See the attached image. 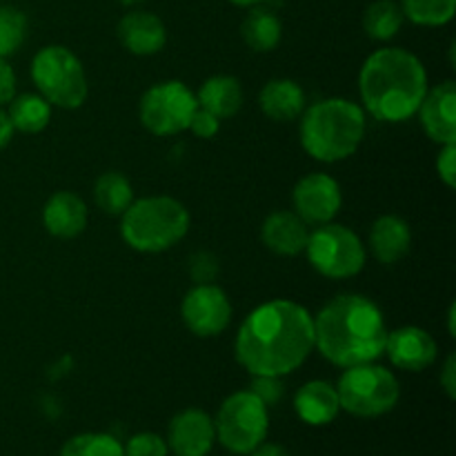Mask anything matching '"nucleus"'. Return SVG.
I'll return each mask as SVG.
<instances>
[{"label": "nucleus", "mask_w": 456, "mask_h": 456, "mask_svg": "<svg viewBox=\"0 0 456 456\" xmlns=\"http://www.w3.org/2000/svg\"><path fill=\"white\" fill-rule=\"evenodd\" d=\"M408 20L421 27H444L456 13V0H401Z\"/></svg>", "instance_id": "obj_27"}, {"label": "nucleus", "mask_w": 456, "mask_h": 456, "mask_svg": "<svg viewBox=\"0 0 456 456\" xmlns=\"http://www.w3.org/2000/svg\"><path fill=\"white\" fill-rule=\"evenodd\" d=\"M190 232V212L172 196H145L123 212L120 234L132 249L159 254L174 248Z\"/></svg>", "instance_id": "obj_5"}, {"label": "nucleus", "mask_w": 456, "mask_h": 456, "mask_svg": "<svg viewBox=\"0 0 456 456\" xmlns=\"http://www.w3.org/2000/svg\"><path fill=\"white\" fill-rule=\"evenodd\" d=\"M94 200L110 216H123L134 203V187L120 172H105L94 185Z\"/></svg>", "instance_id": "obj_25"}, {"label": "nucleus", "mask_w": 456, "mask_h": 456, "mask_svg": "<svg viewBox=\"0 0 456 456\" xmlns=\"http://www.w3.org/2000/svg\"><path fill=\"white\" fill-rule=\"evenodd\" d=\"M199 110L196 94L181 80H165L147 89L138 105L142 127L154 136H176L190 129Z\"/></svg>", "instance_id": "obj_10"}, {"label": "nucleus", "mask_w": 456, "mask_h": 456, "mask_svg": "<svg viewBox=\"0 0 456 456\" xmlns=\"http://www.w3.org/2000/svg\"><path fill=\"white\" fill-rule=\"evenodd\" d=\"M240 36L252 52H272L281 43L283 25L274 12L254 7L240 25Z\"/></svg>", "instance_id": "obj_23"}, {"label": "nucleus", "mask_w": 456, "mask_h": 456, "mask_svg": "<svg viewBox=\"0 0 456 456\" xmlns=\"http://www.w3.org/2000/svg\"><path fill=\"white\" fill-rule=\"evenodd\" d=\"M294 410L307 426H328L341 412L337 386L328 381H307L297 392Z\"/></svg>", "instance_id": "obj_20"}, {"label": "nucleus", "mask_w": 456, "mask_h": 456, "mask_svg": "<svg viewBox=\"0 0 456 456\" xmlns=\"http://www.w3.org/2000/svg\"><path fill=\"white\" fill-rule=\"evenodd\" d=\"M181 316L185 328L196 337H218L232 321V303L225 289L214 283H200L183 298Z\"/></svg>", "instance_id": "obj_11"}, {"label": "nucleus", "mask_w": 456, "mask_h": 456, "mask_svg": "<svg viewBox=\"0 0 456 456\" xmlns=\"http://www.w3.org/2000/svg\"><path fill=\"white\" fill-rule=\"evenodd\" d=\"M230 3L236 4V7H256L263 0H230Z\"/></svg>", "instance_id": "obj_40"}, {"label": "nucleus", "mask_w": 456, "mask_h": 456, "mask_svg": "<svg viewBox=\"0 0 456 456\" xmlns=\"http://www.w3.org/2000/svg\"><path fill=\"white\" fill-rule=\"evenodd\" d=\"M27 18L16 7H0V58L12 56L25 40Z\"/></svg>", "instance_id": "obj_29"}, {"label": "nucleus", "mask_w": 456, "mask_h": 456, "mask_svg": "<svg viewBox=\"0 0 456 456\" xmlns=\"http://www.w3.org/2000/svg\"><path fill=\"white\" fill-rule=\"evenodd\" d=\"M125 456H167L169 448L167 441L163 436L154 435V432H141V435L132 436L125 445Z\"/></svg>", "instance_id": "obj_30"}, {"label": "nucleus", "mask_w": 456, "mask_h": 456, "mask_svg": "<svg viewBox=\"0 0 456 456\" xmlns=\"http://www.w3.org/2000/svg\"><path fill=\"white\" fill-rule=\"evenodd\" d=\"M341 410L359 419H377L392 412L401 399V386L390 370L374 363L346 368L337 383Z\"/></svg>", "instance_id": "obj_7"}, {"label": "nucleus", "mask_w": 456, "mask_h": 456, "mask_svg": "<svg viewBox=\"0 0 456 456\" xmlns=\"http://www.w3.org/2000/svg\"><path fill=\"white\" fill-rule=\"evenodd\" d=\"M9 105V120L13 129L22 134H38L43 132L52 118V105L45 101L40 94H22V96L12 98Z\"/></svg>", "instance_id": "obj_24"}, {"label": "nucleus", "mask_w": 456, "mask_h": 456, "mask_svg": "<svg viewBox=\"0 0 456 456\" xmlns=\"http://www.w3.org/2000/svg\"><path fill=\"white\" fill-rule=\"evenodd\" d=\"M436 172H439V178L454 190L456 187V142L452 145H444L439 159H436Z\"/></svg>", "instance_id": "obj_34"}, {"label": "nucleus", "mask_w": 456, "mask_h": 456, "mask_svg": "<svg viewBox=\"0 0 456 456\" xmlns=\"http://www.w3.org/2000/svg\"><path fill=\"white\" fill-rule=\"evenodd\" d=\"M392 365L405 372H423L430 368L439 356V347L428 330L417 325H405V328L387 332L386 352Z\"/></svg>", "instance_id": "obj_14"}, {"label": "nucleus", "mask_w": 456, "mask_h": 456, "mask_svg": "<svg viewBox=\"0 0 456 456\" xmlns=\"http://www.w3.org/2000/svg\"><path fill=\"white\" fill-rule=\"evenodd\" d=\"M292 203L294 214L303 223H307V225H325L341 209V187L330 174H307L294 185Z\"/></svg>", "instance_id": "obj_12"}, {"label": "nucleus", "mask_w": 456, "mask_h": 456, "mask_svg": "<svg viewBox=\"0 0 456 456\" xmlns=\"http://www.w3.org/2000/svg\"><path fill=\"white\" fill-rule=\"evenodd\" d=\"M31 80L52 107L78 110L87 101V76L83 62L62 45H47L31 61Z\"/></svg>", "instance_id": "obj_6"}, {"label": "nucleus", "mask_w": 456, "mask_h": 456, "mask_svg": "<svg viewBox=\"0 0 456 456\" xmlns=\"http://www.w3.org/2000/svg\"><path fill=\"white\" fill-rule=\"evenodd\" d=\"M190 129L191 134L199 138H214L218 134V129H221V118H216L214 114H209V111L199 107V110L194 111V116H191Z\"/></svg>", "instance_id": "obj_33"}, {"label": "nucleus", "mask_w": 456, "mask_h": 456, "mask_svg": "<svg viewBox=\"0 0 456 456\" xmlns=\"http://www.w3.org/2000/svg\"><path fill=\"white\" fill-rule=\"evenodd\" d=\"M314 350V316L298 303L276 298L248 314L236 334V361L252 377H285Z\"/></svg>", "instance_id": "obj_1"}, {"label": "nucleus", "mask_w": 456, "mask_h": 456, "mask_svg": "<svg viewBox=\"0 0 456 456\" xmlns=\"http://www.w3.org/2000/svg\"><path fill=\"white\" fill-rule=\"evenodd\" d=\"M13 132H16V129H13L12 120H9V114H7V111L0 110V150L9 145Z\"/></svg>", "instance_id": "obj_37"}, {"label": "nucleus", "mask_w": 456, "mask_h": 456, "mask_svg": "<svg viewBox=\"0 0 456 456\" xmlns=\"http://www.w3.org/2000/svg\"><path fill=\"white\" fill-rule=\"evenodd\" d=\"M456 307L450 305L448 310V330H450V337H456V330H454V319H456Z\"/></svg>", "instance_id": "obj_39"}, {"label": "nucleus", "mask_w": 456, "mask_h": 456, "mask_svg": "<svg viewBox=\"0 0 456 456\" xmlns=\"http://www.w3.org/2000/svg\"><path fill=\"white\" fill-rule=\"evenodd\" d=\"M307 236V223H303L289 209H279V212H272L265 218L261 227V239L270 252L279 254V256H297L305 249Z\"/></svg>", "instance_id": "obj_18"}, {"label": "nucleus", "mask_w": 456, "mask_h": 456, "mask_svg": "<svg viewBox=\"0 0 456 456\" xmlns=\"http://www.w3.org/2000/svg\"><path fill=\"white\" fill-rule=\"evenodd\" d=\"M403 9L395 0H374L363 13V29L372 40L386 43L399 34L403 25Z\"/></svg>", "instance_id": "obj_26"}, {"label": "nucleus", "mask_w": 456, "mask_h": 456, "mask_svg": "<svg viewBox=\"0 0 456 456\" xmlns=\"http://www.w3.org/2000/svg\"><path fill=\"white\" fill-rule=\"evenodd\" d=\"M412 248V232L401 216L383 214L372 223L370 230V249L383 265H395Z\"/></svg>", "instance_id": "obj_19"}, {"label": "nucleus", "mask_w": 456, "mask_h": 456, "mask_svg": "<svg viewBox=\"0 0 456 456\" xmlns=\"http://www.w3.org/2000/svg\"><path fill=\"white\" fill-rule=\"evenodd\" d=\"M196 102L216 118H232L243 107V87L234 76H212L200 85Z\"/></svg>", "instance_id": "obj_22"}, {"label": "nucleus", "mask_w": 456, "mask_h": 456, "mask_svg": "<svg viewBox=\"0 0 456 456\" xmlns=\"http://www.w3.org/2000/svg\"><path fill=\"white\" fill-rule=\"evenodd\" d=\"M120 45L134 56H154L167 43L163 20L151 12H129L116 27Z\"/></svg>", "instance_id": "obj_16"}, {"label": "nucleus", "mask_w": 456, "mask_h": 456, "mask_svg": "<svg viewBox=\"0 0 456 456\" xmlns=\"http://www.w3.org/2000/svg\"><path fill=\"white\" fill-rule=\"evenodd\" d=\"M214 441V419L203 410L187 408L169 421L167 448L176 456H208L212 452Z\"/></svg>", "instance_id": "obj_13"}, {"label": "nucleus", "mask_w": 456, "mask_h": 456, "mask_svg": "<svg viewBox=\"0 0 456 456\" xmlns=\"http://www.w3.org/2000/svg\"><path fill=\"white\" fill-rule=\"evenodd\" d=\"M439 383H441V387L445 390V395H448V399H456V356H454V352L452 354H448V359H445L444 370H441Z\"/></svg>", "instance_id": "obj_36"}, {"label": "nucleus", "mask_w": 456, "mask_h": 456, "mask_svg": "<svg viewBox=\"0 0 456 456\" xmlns=\"http://www.w3.org/2000/svg\"><path fill=\"white\" fill-rule=\"evenodd\" d=\"M61 456H125V450L116 436L105 432H85L71 436L61 448Z\"/></svg>", "instance_id": "obj_28"}, {"label": "nucleus", "mask_w": 456, "mask_h": 456, "mask_svg": "<svg viewBox=\"0 0 456 456\" xmlns=\"http://www.w3.org/2000/svg\"><path fill=\"white\" fill-rule=\"evenodd\" d=\"M258 107L267 118L289 123L305 111V92L297 80L274 78L258 94Z\"/></svg>", "instance_id": "obj_21"}, {"label": "nucleus", "mask_w": 456, "mask_h": 456, "mask_svg": "<svg viewBox=\"0 0 456 456\" xmlns=\"http://www.w3.org/2000/svg\"><path fill=\"white\" fill-rule=\"evenodd\" d=\"M214 430L218 444L232 454H249L265 441L270 430L267 405L254 392H234L218 408Z\"/></svg>", "instance_id": "obj_8"}, {"label": "nucleus", "mask_w": 456, "mask_h": 456, "mask_svg": "<svg viewBox=\"0 0 456 456\" xmlns=\"http://www.w3.org/2000/svg\"><path fill=\"white\" fill-rule=\"evenodd\" d=\"M301 145L321 163H338L359 150L365 136V110L347 98H325L303 111Z\"/></svg>", "instance_id": "obj_4"}, {"label": "nucleus", "mask_w": 456, "mask_h": 456, "mask_svg": "<svg viewBox=\"0 0 456 456\" xmlns=\"http://www.w3.org/2000/svg\"><path fill=\"white\" fill-rule=\"evenodd\" d=\"M118 3L127 4V7H129V4H136V3H142V0H118Z\"/></svg>", "instance_id": "obj_41"}, {"label": "nucleus", "mask_w": 456, "mask_h": 456, "mask_svg": "<svg viewBox=\"0 0 456 456\" xmlns=\"http://www.w3.org/2000/svg\"><path fill=\"white\" fill-rule=\"evenodd\" d=\"M303 252L310 265L328 279H352L365 265V245L350 227L325 223L310 232Z\"/></svg>", "instance_id": "obj_9"}, {"label": "nucleus", "mask_w": 456, "mask_h": 456, "mask_svg": "<svg viewBox=\"0 0 456 456\" xmlns=\"http://www.w3.org/2000/svg\"><path fill=\"white\" fill-rule=\"evenodd\" d=\"M417 114L428 138L439 145L456 142V85L452 80L428 89Z\"/></svg>", "instance_id": "obj_15"}, {"label": "nucleus", "mask_w": 456, "mask_h": 456, "mask_svg": "<svg viewBox=\"0 0 456 456\" xmlns=\"http://www.w3.org/2000/svg\"><path fill=\"white\" fill-rule=\"evenodd\" d=\"M249 392H254V395H256L258 399L270 408V405H274L276 401L283 399L285 386L283 381H281V377H254L252 386H249Z\"/></svg>", "instance_id": "obj_32"}, {"label": "nucleus", "mask_w": 456, "mask_h": 456, "mask_svg": "<svg viewBox=\"0 0 456 456\" xmlns=\"http://www.w3.org/2000/svg\"><path fill=\"white\" fill-rule=\"evenodd\" d=\"M386 341L383 312L361 294L332 298L314 319V347L323 359L343 370L381 359Z\"/></svg>", "instance_id": "obj_2"}, {"label": "nucleus", "mask_w": 456, "mask_h": 456, "mask_svg": "<svg viewBox=\"0 0 456 456\" xmlns=\"http://www.w3.org/2000/svg\"><path fill=\"white\" fill-rule=\"evenodd\" d=\"M190 276L194 279L196 285L200 283H212L218 274V261L214 254L199 252L190 258Z\"/></svg>", "instance_id": "obj_31"}, {"label": "nucleus", "mask_w": 456, "mask_h": 456, "mask_svg": "<svg viewBox=\"0 0 456 456\" xmlns=\"http://www.w3.org/2000/svg\"><path fill=\"white\" fill-rule=\"evenodd\" d=\"M16 96V74L4 58H0V105Z\"/></svg>", "instance_id": "obj_35"}, {"label": "nucleus", "mask_w": 456, "mask_h": 456, "mask_svg": "<svg viewBox=\"0 0 456 456\" xmlns=\"http://www.w3.org/2000/svg\"><path fill=\"white\" fill-rule=\"evenodd\" d=\"M249 456H289V452L283 448V445L265 444V441H263L256 450H252V452H249Z\"/></svg>", "instance_id": "obj_38"}, {"label": "nucleus", "mask_w": 456, "mask_h": 456, "mask_svg": "<svg viewBox=\"0 0 456 456\" xmlns=\"http://www.w3.org/2000/svg\"><path fill=\"white\" fill-rule=\"evenodd\" d=\"M363 107L383 123H403L419 111L428 92V71L412 52L401 47L370 53L359 74Z\"/></svg>", "instance_id": "obj_3"}, {"label": "nucleus", "mask_w": 456, "mask_h": 456, "mask_svg": "<svg viewBox=\"0 0 456 456\" xmlns=\"http://www.w3.org/2000/svg\"><path fill=\"white\" fill-rule=\"evenodd\" d=\"M43 225L56 239H76L87 227V205L74 191H56L43 208Z\"/></svg>", "instance_id": "obj_17"}]
</instances>
